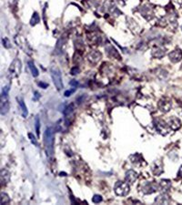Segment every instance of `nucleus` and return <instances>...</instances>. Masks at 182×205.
<instances>
[{"mask_svg": "<svg viewBox=\"0 0 182 205\" xmlns=\"http://www.w3.org/2000/svg\"><path fill=\"white\" fill-rule=\"evenodd\" d=\"M44 145L48 158L54 155V130L52 128H47L44 133Z\"/></svg>", "mask_w": 182, "mask_h": 205, "instance_id": "obj_1", "label": "nucleus"}, {"mask_svg": "<svg viewBox=\"0 0 182 205\" xmlns=\"http://www.w3.org/2000/svg\"><path fill=\"white\" fill-rule=\"evenodd\" d=\"M50 73H51V77H52L54 85L56 86V89L57 90L62 89L64 88V85H63V80H62V76H61L60 70L58 69L57 67L53 66L50 69Z\"/></svg>", "mask_w": 182, "mask_h": 205, "instance_id": "obj_2", "label": "nucleus"}, {"mask_svg": "<svg viewBox=\"0 0 182 205\" xmlns=\"http://www.w3.org/2000/svg\"><path fill=\"white\" fill-rule=\"evenodd\" d=\"M115 192L119 196H127L129 193L130 187L128 182L116 181L115 184Z\"/></svg>", "mask_w": 182, "mask_h": 205, "instance_id": "obj_3", "label": "nucleus"}, {"mask_svg": "<svg viewBox=\"0 0 182 205\" xmlns=\"http://www.w3.org/2000/svg\"><path fill=\"white\" fill-rule=\"evenodd\" d=\"M21 71V63L20 60L15 59L9 68V74L11 77H17Z\"/></svg>", "mask_w": 182, "mask_h": 205, "instance_id": "obj_4", "label": "nucleus"}, {"mask_svg": "<svg viewBox=\"0 0 182 205\" xmlns=\"http://www.w3.org/2000/svg\"><path fill=\"white\" fill-rule=\"evenodd\" d=\"M169 56L172 62L174 63L179 62L182 59V51L180 49H176V50H173L172 52H170Z\"/></svg>", "mask_w": 182, "mask_h": 205, "instance_id": "obj_5", "label": "nucleus"}, {"mask_svg": "<svg viewBox=\"0 0 182 205\" xmlns=\"http://www.w3.org/2000/svg\"><path fill=\"white\" fill-rule=\"evenodd\" d=\"M9 110V101L7 97L1 96V115H6Z\"/></svg>", "mask_w": 182, "mask_h": 205, "instance_id": "obj_6", "label": "nucleus"}, {"mask_svg": "<svg viewBox=\"0 0 182 205\" xmlns=\"http://www.w3.org/2000/svg\"><path fill=\"white\" fill-rule=\"evenodd\" d=\"M159 109L162 112H169L170 108L172 107V104L170 102V100H162L158 104Z\"/></svg>", "mask_w": 182, "mask_h": 205, "instance_id": "obj_7", "label": "nucleus"}, {"mask_svg": "<svg viewBox=\"0 0 182 205\" xmlns=\"http://www.w3.org/2000/svg\"><path fill=\"white\" fill-rule=\"evenodd\" d=\"M137 179V173L133 171V169H129L128 172H127L126 173V181L128 183H133L134 181H136Z\"/></svg>", "mask_w": 182, "mask_h": 205, "instance_id": "obj_8", "label": "nucleus"}, {"mask_svg": "<svg viewBox=\"0 0 182 205\" xmlns=\"http://www.w3.org/2000/svg\"><path fill=\"white\" fill-rule=\"evenodd\" d=\"M169 127L174 130H177L179 129H180V127H181V121H179V119L176 117H172L170 119H169Z\"/></svg>", "mask_w": 182, "mask_h": 205, "instance_id": "obj_9", "label": "nucleus"}, {"mask_svg": "<svg viewBox=\"0 0 182 205\" xmlns=\"http://www.w3.org/2000/svg\"><path fill=\"white\" fill-rule=\"evenodd\" d=\"M158 190V185L155 184V183H147L144 187H143V192L145 193H152Z\"/></svg>", "mask_w": 182, "mask_h": 205, "instance_id": "obj_10", "label": "nucleus"}, {"mask_svg": "<svg viewBox=\"0 0 182 205\" xmlns=\"http://www.w3.org/2000/svg\"><path fill=\"white\" fill-rule=\"evenodd\" d=\"M17 101H18V104L20 105V108L22 110V116H23L24 118H26L27 114H28V111H27V108H26L25 102L23 101V100H21V98H17Z\"/></svg>", "mask_w": 182, "mask_h": 205, "instance_id": "obj_11", "label": "nucleus"}, {"mask_svg": "<svg viewBox=\"0 0 182 205\" xmlns=\"http://www.w3.org/2000/svg\"><path fill=\"white\" fill-rule=\"evenodd\" d=\"M155 202L158 204H166L169 202V199L166 194H162V195H159L155 200Z\"/></svg>", "mask_w": 182, "mask_h": 205, "instance_id": "obj_12", "label": "nucleus"}, {"mask_svg": "<svg viewBox=\"0 0 182 205\" xmlns=\"http://www.w3.org/2000/svg\"><path fill=\"white\" fill-rule=\"evenodd\" d=\"M73 111H74V104L71 103V104H69L68 107L63 110V113H64V115H65L66 118H68L72 114Z\"/></svg>", "mask_w": 182, "mask_h": 205, "instance_id": "obj_13", "label": "nucleus"}, {"mask_svg": "<svg viewBox=\"0 0 182 205\" xmlns=\"http://www.w3.org/2000/svg\"><path fill=\"white\" fill-rule=\"evenodd\" d=\"M89 60L94 62V63L98 62V61H99V59L101 58V54L98 53V52H92V53L89 54Z\"/></svg>", "mask_w": 182, "mask_h": 205, "instance_id": "obj_14", "label": "nucleus"}, {"mask_svg": "<svg viewBox=\"0 0 182 205\" xmlns=\"http://www.w3.org/2000/svg\"><path fill=\"white\" fill-rule=\"evenodd\" d=\"M27 64H28L29 68H30V70H31L32 75H33L34 77H38V68H36V66H35V64H34V62L28 61Z\"/></svg>", "mask_w": 182, "mask_h": 205, "instance_id": "obj_15", "label": "nucleus"}, {"mask_svg": "<svg viewBox=\"0 0 182 205\" xmlns=\"http://www.w3.org/2000/svg\"><path fill=\"white\" fill-rule=\"evenodd\" d=\"M0 202L1 204H7L10 202V198L8 197L6 193L1 192V198H0Z\"/></svg>", "mask_w": 182, "mask_h": 205, "instance_id": "obj_16", "label": "nucleus"}, {"mask_svg": "<svg viewBox=\"0 0 182 205\" xmlns=\"http://www.w3.org/2000/svg\"><path fill=\"white\" fill-rule=\"evenodd\" d=\"M64 45V40L62 38H60L59 40L57 41V44L56 46V53L58 54V53H60L62 52V46Z\"/></svg>", "mask_w": 182, "mask_h": 205, "instance_id": "obj_17", "label": "nucleus"}, {"mask_svg": "<svg viewBox=\"0 0 182 205\" xmlns=\"http://www.w3.org/2000/svg\"><path fill=\"white\" fill-rule=\"evenodd\" d=\"M39 20H40V18H39V16H38V14L36 13V12H35L34 13V15H33V17H32V18H31V26H35V25H36L38 24V22H39Z\"/></svg>", "mask_w": 182, "mask_h": 205, "instance_id": "obj_18", "label": "nucleus"}, {"mask_svg": "<svg viewBox=\"0 0 182 205\" xmlns=\"http://www.w3.org/2000/svg\"><path fill=\"white\" fill-rule=\"evenodd\" d=\"M170 185H171V183L169 181H161V182H160V188H161L162 190L169 189Z\"/></svg>", "mask_w": 182, "mask_h": 205, "instance_id": "obj_19", "label": "nucleus"}, {"mask_svg": "<svg viewBox=\"0 0 182 205\" xmlns=\"http://www.w3.org/2000/svg\"><path fill=\"white\" fill-rule=\"evenodd\" d=\"M8 92H9V87L8 86H6L2 89V93L1 96L2 97H7L8 96Z\"/></svg>", "mask_w": 182, "mask_h": 205, "instance_id": "obj_20", "label": "nucleus"}, {"mask_svg": "<svg viewBox=\"0 0 182 205\" xmlns=\"http://www.w3.org/2000/svg\"><path fill=\"white\" fill-rule=\"evenodd\" d=\"M36 134H38V136H39V126H40V122H39V119L38 117L36 118Z\"/></svg>", "mask_w": 182, "mask_h": 205, "instance_id": "obj_21", "label": "nucleus"}, {"mask_svg": "<svg viewBox=\"0 0 182 205\" xmlns=\"http://www.w3.org/2000/svg\"><path fill=\"white\" fill-rule=\"evenodd\" d=\"M92 202L94 203H98L102 202V197L100 195H94V197L92 198Z\"/></svg>", "mask_w": 182, "mask_h": 205, "instance_id": "obj_22", "label": "nucleus"}, {"mask_svg": "<svg viewBox=\"0 0 182 205\" xmlns=\"http://www.w3.org/2000/svg\"><path fill=\"white\" fill-rule=\"evenodd\" d=\"M28 137H29V139H30V140H31V142H32L34 145L38 146V142H36V139L35 136L33 135L32 133H29V134H28Z\"/></svg>", "mask_w": 182, "mask_h": 205, "instance_id": "obj_23", "label": "nucleus"}, {"mask_svg": "<svg viewBox=\"0 0 182 205\" xmlns=\"http://www.w3.org/2000/svg\"><path fill=\"white\" fill-rule=\"evenodd\" d=\"M3 46H4L5 47H6V48H9V47H11V45H10V43H9V41H8V39H7V38H4V39H3Z\"/></svg>", "mask_w": 182, "mask_h": 205, "instance_id": "obj_24", "label": "nucleus"}, {"mask_svg": "<svg viewBox=\"0 0 182 205\" xmlns=\"http://www.w3.org/2000/svg\"><path fill=\"white\" fill-rule=\"evenodd\" d=\"M78 73H79V68H78L75 67V68H73L71 69V74L72 75H77Z\"/></svg>", "mask_w": 182, "mask_h": 205, "instance_id": "obj_25", "label": "nucleus"}, {"mask_svg": "<svg viewBox=\"0 0 182 205\" xmlns=\"http://www.w3.org/2000/svg\"><path fill=\"white\" fill-rule=\"evenodd\" d=\"M75 92V89H70V90H67L65 92V97H69L72 93H74Z\"/></svg>", "mask_w": 182, "mask_h": 205, "instance_id": "obj_26", "label": "nucleus"}, {"mask_svg": "<svg viewBox=\"0 0 182 205\" xmlns=\"http://www.w3.org/2000/svg\"><path fill=\"white\" fill-rule=\"evenodd\" d=\"M38 85H39L41 88H43V89H47V88L48 87V84H47V83H44V82H42V81L39 82Z\"/></svg>", "mask_w": 182, "mask_h": 205, "instance_id": "obj_27", "label": "nucleus"}, {"mask_svg": "<svg viewBox=\"0 0 182 205\" xmlns=\"http://www.w3.org/2000/svg\"><path fill=\"white\" fill-rule=\"evenodd\" d=\"M71 86H74L75 88H77V85H78V83L77 82V80H72V81H70V83H69Z\"/></svg>", "mask_w": 182, "mask_h": 205, "instance_id": "obj_28", "label": "nucleus"}, {"mask_svg": "<svg viewBox=\"0 0 182 205\" xmlns=\"http://www.w3.org/2000/svg\"><path fill=\"white\" fill-rule=\"evenodd\" d=\"M178 175L179 176V177H182V166H181L180 169H179V172H178Z\"/></svg>", "mask_w": 182, "mask_h": 205, "instance_id": "obj_29", "label": "nucleus"}, {"mask_svg": "<svg viewBox=\"0 0 182 205\" xmlns=\"http://www.w3.org/2000/svg\"><path fill=\"white\" fill-rule=\"evenodd\" d=\"M35 100H36V98H39V94H38V91H35Z\"/></svg>", "mask_w": 182, "mask_h": 205, "instance_id": "obj_30", "label": "nucleus"}]
</instances>
